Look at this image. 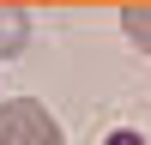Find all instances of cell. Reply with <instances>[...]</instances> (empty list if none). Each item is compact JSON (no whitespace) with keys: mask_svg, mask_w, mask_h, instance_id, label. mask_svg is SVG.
I'll return each mask as SVG.
<instances>
[{"mask_svg":"<svg viewBox=\"0 0 151 145\" xmlns=\"http://www.w3.org/2000/svg\"><path fill=\"white\" fill-rule=\"evenodd\" d=\"M0 145H67V133L36 97H6L0 103Z\"/></svg>","mask_w":151,"mask_h":145,"instance_id":"obj_1","label":"cell"},{"mask_svg":"<svg viewBox=\"0 0 151 145\" xmlns=\"http://www.w3.org/2000/svg\"><path fill=\"white\" fill-rule=\"evenodd\" d=\"M121 30H127L133 42L151 55V6H127V12H121Z\"/></svg>","mask_w":151,"mask_h":145,"instance_id":"obj_3","label":"cell"},{"mask_svg":"<svg viewBox=\"0 0 151 145\" xmlns=\"http://www.w3.org/2000/svg\"><path fill=\"white\" fill-rule=\"evenodd\" d=\"M24 42H30V18L18 6H0V60H12Z\"/></svg>","mask_w":151,"mask_h":145,"instance_id":"obj_2","label":"cell"}]
</instances>
